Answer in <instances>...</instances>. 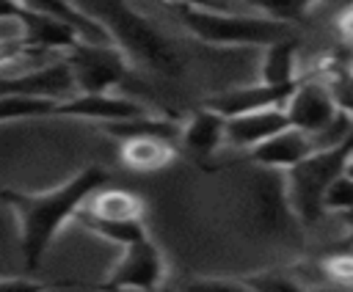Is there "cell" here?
I'll use <instances>...</instances> for the list:
<instances>
[{"label": "cell", "mask_w": 353, "mask_h": 292, "mask_svg": "<svg viewBox=\"0 0 353 292\" xmlns=\"http://www.w3.org/2000/svg\"><path fill=\"white\" fill-rule=\"evenodd\" d=\"M350 160H353V135L336 146L314 149L306 160H301L295 168L287 171V179H284L287 204L303 223L320 220L323 193L336 176L345 174Z\"/></svg>", "instance_id": "cell-4"}, {"label": "cell", "mask_w": 353, "mask_h": 292, "mask_svg": "<svg viewBox=\"0 0 353 292\" xmlns=\"http://www.w3.org/2000/svg\"><path fill=\"white\" fill-rule=\"evenodd\" d=\"M69 3L80 8L88 19H94L108 33L110 44L119 47L130 61H138L165 74H179L182 63L171 41L149 19H143L127 0H69Z\"/></svg>", "instance_id": "cell-2"}, {"label": "cell", "mask_w": 353, "mask_h": 292, "mask_svg": "<svg viewBox=\"0 0 353 292\" xmlns=\"http://www.w3.org/2000/svg\"><path fill=\"white\" fill-rule=\"evenodd\" d=\"M251 292H303V286L287 275V273H276V270H268V273H251V275H243L240 278Z\"/></svg>", "instance_id": "cell-22"}, {"label": "cell", "mask_w": 353, "mask_h": 292, "mask_svg": "<svg viewBox=\"0 0 353 292\" xmlns=\"http://www.w3.org/2000/svg\"><path fill=\"white\" fill-rule=\"evenodd\" d=\"M0 292H47V286L33 278H0Z\"/></svg>", "instance_id": "cell-26"}, {"label": "cell", "mask_w": 353, "mask_h": 292, "mask_svg": "<svg viewBox=\"0 0 353 292\" xmlns=\"http://www.w3.org/2000/svg\"><path fill=\"white\" fill-rule=\"evenodd\" d=\"M74 220H77L80 226H85L91 234H97V237H102V240H108V242H116V245H121V248H127V245H132V242L149 237L143 220H105V218H94V215L83 212V207H80V212L74 215Z\"/></svg>", "instance_id": "cell-19"}, {"label": "cell", "mask_w": 353, "mask_h": 292, "mask_svg": "<svg viewBox=\"0 0 353 292\" xmlns=\"http://www.w3.org/2000/svg\"><path fill=\"white\" fill-rule=\"evenodd\" d=\"M182 292H251L243 281H223V278H193L182 286Z\"/></svg>", "instance_id": "cell-24"}, {"label": "cell", "mask_w": 353, "mask_h": 292, "mask_svg": "<svg viewBox=\"0 0 353 292\" xmlns=\"http://www.w3.org/2000/svg\"><path fill=\"white\" fill-rule=\"evenodd\" d=\"M301 83V80H298ZM298 83L290 85H268V83H256V85H245V88H232V91H221L204 99V107L221 113L223 118H234V116H245V113H256V110H270V107H284L292 96V91L298 88Z\"/></svg>", "instance_id": "cell-8"}, {"label": "cell", "mask_w": 353, "mask_h": 292, "mask_svg": "<svg viewBox=\"0 0 353 292\" xmlns=\"http://www.w3.org/2000/svg\"><path fill=\"white\" fill-rule=\"evenodd\" d=\"M163 3H165V6H168V3H188V6H201V8H212V6L207 3V0H163Z\"/></svg>", "instance_id": "cell-27"}, {"label": "cell", "mask_w": 353, "mask_h": 292, "mask_svg": "<svg viewBox=\"0 0 353 292\" xmlns=\"http://www.w3.org/2000/svg\"><path fill=\"white\" fill-rule=\"evenodd\" d=\"M245 6L256 8V11H265L270 19H279V22H295L306 14V8L314 3V0H243Z\"/></svg>", "instance_id": "cell-21"}, {"label": "cell", "mask_w": 353, "mask_h": 292, "mask_svg": "<svg viewBox=\"0 0 353 292\" xmlns=\"http://www.w3.org/2000/svg\"><path fill=\"white\" fill-rule=\"evenodd\" d=\"M63 61L72 69L77 94H110V88H116L130 72V58L119 47L83 39L66 50Z\"/></svg>", "instance_id": "cell-5"}, {"label": "cell", "mask_w": 353, "mask_h": 292, "mask_svg": "<svg viewBox=\"0 0 353 292\" xmlns=\"http://www.w3.org/2000/svg\"><path fill=\"white\" fill-rule=\"evenodd\" d=\"M108 171L102 165H85L63 185L28 193V190H0V204H6L19 220V248L25 270H39L44 253L50 251L58 231L80 212V207L108 185Z\"/></svg>", "instance_id": "cell-1"}, {"label": "cell", "mask_w": 353, "mask_h": 292, "mask_svg": "<svg viewBox=\"0 0 353 292\" xmlns=\"http://www.w3.org/2000/svg\"><path fill=\"white\" fill-rule=\"evenodd\" d=\"M165 278V262L160 248L146 237L124 248L119 264L110 270L105 281L97 284V289L119 292V289H138V292H154Z\"/></svg>", "instance_id": "cell-6"}, {"label": "cell", "mask_w": 353, "mask_h": 292, "mask_svg": "<svg viewBox=\"0 0 353 292\" xmlns=\"http://www.w3.org/2000/svg\"><path fill=\"white\" fill-rule=\"evenodd\" d=\"M179 140L196 157H210L226 140V118L221 113L210 110V107H201L199 113H193L188 118V124L182 127Z\"/></svg>", "instance_id": "cell-13"}, {"label": "cell", "mask_w": 353, "mask_h": 292, "mask_svg": "<svg viewBox=\"0 0 353 292\" xmlns=\"http://www.w3.org/2000/svg\"><path fill=\"white\" fill-rule=\"evenodd\" d=\"M119 157L127 168L152 174V171L168 168L171 160L176 157V149H174V140H165V138H130V140H121Z\"/></svg>", "instance_id": "cell-14"}, {"label": "cell", "mask_w": 353, "mask_h": 292, "mask_svg": "<svg viewBox=\"0 0 353 292\" xmlns=\"http://www.w3.org/2000/svg\"><path fill=\"white\" fill-rule=\"evenodd\" d=\"M287 127H290V121H287L284 107L234 116V118H226V143L240 146V149H254Z\"/></svg>", "instance_id": "cell-12"}, {"label": "cell", "mask_w": 353, "mask_h": 292, "mask_svg": "<svg viewBox=\"0 0 353 292\" xmlns=\"http://www.w3.org/2000/svg\"><path fill=\"white\" fill-rule=\"evenodd\" d=\"M345 174H347V176H353V160L347 163V168H345Z\"/></svg>", "instance_id": "cell-28"}, {"label": "cell", "mask_w": 353, "mask_h": 292, "mask_svg": "<svg viewBox=\"0 0 353 292\" xmlns=\"http://www.w3.org/2000/svg\"><path fill=\"white\" fill-rule=\"evenodd\" d=\"M295 50H298V39H281L270 47H265V58H262V83L268 85H290L298 83L295 74Z\"/></svg>", "instance_id": "cell-18"}, {"label": "cell", "mask_w": 353, "mask_h": 292, "mask_svg": "<svg viewBox=\"0 0 353 292\" xmlns=\"http://www.w3.org/2000/svg\"><path fill=\"white\" fill-rule=\"evenodd\" d=\"M61 99L47 96H22V94H0V124L22 121V118H47L55 116Z\"/></svg>", "instance_id": "cell-20"}, {"label": "cell", "mask_w": 353, "mask_h": 292, "mask_svg": "<svg viewBox=\"0 0 353 292\" xmlns=\"http://www.w3.org/2000/svg\"><path fill=\"white\" fill-rule=\"evenodd\" d=\"M17 3H22L25 8H30V11H36V14H47V17H55V19L66 22V25H72V28L80 33L83 41L110 44L108 33H105L94 19H88L80 8H74L69 0H17Z\"/></svg>", "instance_id": "cell-16"}, {"label": "cell", "mask_w": 353, "mask_h": 292, "mask_svg": "<svg viewBox=\"0 0 353 292\" xmlns=\"http://www.w3.org/2000/svg\"><path fill=\"white\" fill-rule=\"evenodd\" d=\"M312 152H314L312 138H309L306 132L295 129V127H287V129L276 132L273 138L262 140L259 146L248 149V160L256 163V165H265V168L290 171V168H295L301 160H306Z\"/></svg>", "instance_id": "cell-11"}, {"label": "cell", "mask_w": 353, "mask_h": 292, "mask_svg": "<svg viewBox=\"0 0 353 292\" xmlns=\"http://www.w3.org/2000/svg\"><path fill=\"white\" fill-rule=\"evenodd\" d=\"M323 212H353V176H336L323 193Z\"/></svg>", "instance_id": "cell-23"}, {"label": "cell", "mask_w": 353, "mask_h": 292, "mask_svg": "<svg viewBox=\"0 0 353 292\" xmlns=\"http://www.w3.org/2000/svg\"><path fill=\"white\" fill-rule=\"evenodd\" d=\"M284 113H287L290 127H295L306 135H317L336 118L339 105H336L328 83L301 80L298 88L292 91L290 102L284 105Z\"/></svg>", "instance_id": "cell-7"}, {"label": "cell", "mask_w": 353, "mask_h": 292, "mask_svg": "<svg viewBox=\"0 0 353 292\" xmlns=\"http://www.w3.org/2000/svg\"><path fill=\"white\" fill-rule=\"evenodd\" d=\"M174 17L204 44L218 47H270L281 39L295 36L290 22L270 17H240L223 8H201L188 3H168Z\"/></svg>", "instance_id": "cell-3"}, {"label": "cell", "mask_w": 353, "mask_h": 292, "mask_svg": "<svg viewBox=\"0 0 353 292\" xmlns=\"http://www.w3.org/2000/svg\"><path fill=\"white\" fill-rule=\"evenodd\" d=\"M3 25H8V22H0V28H3Z\"/></svg>", "instance_id": "cell-29"}, {"label": "cell", "mask_w": 353, "mask_h": 292, "mask_svg": "<svg viewBox=\"0 0 353 292\" xmlns=\"http://www.w3.org/2000/svg\"><path fill=\"white\" fill-rule=\"evenodd\" d=\"M328 275L342 284H353V256H336L328 262Z\"/></svg>", "instance_id": "cell-25"}, {"label": "cell", "mask_w": 353, "mask_h": 292, "mask_svg": "<svg viewBox=\"0 0 353 292\" xmlns=\"http://www.w3.org/2000/svg\"><path fill=\"white\" fill-rule=\"evenodd\" d=\"M83 212L105 220H143V201L130 190H97L85 204Z\"/></svg>", "instance_id": "cell-17"}, {"label": "cell", "mask_w": 353, "mask_h": 292, "mask_svg": "<svg viewBox=\"0 0 353 292\" xmlns=\"http://www.w3.org/2000/svg\"><path fill=\"white\" fill-rule=\"evenodd\" d=\"M0 94H22V96H47V99H69L77 94L69 63L61 58L55 63L39 66L22 74H0Z\"/></svg>", "instance_id": "cell-9"}, {"label": "cell", "mask_w": 353, "mask_h": 292, "mask_svg": "<svg viewBox=\"0 0 353 292\" xmlns=\"http://www.w3.org/2000/svg\"><path fill=\"white\" fill-rule=\"evenodd\" d=\"M102 132H108L110 138H119V140H130V138H165V140H174L182 135L179 124L168 116H152V113H143V116H135V118H121V121H105L99 124Z\"/></svg>", "instance_id": "cell-15"}, {"label": "cell", "mask_w": 353, "mask_h": 292, "mask_svg": "<svg viewBox=\"0 0 353 292\" xmlns=\"http://www.w3.org/2000/svg\"><path fill=\"white\" fill-rule=\"evenodd\" d=\"M149 113L141 102L116 96V94H74L69 99H61L55 107V116H72V118H88V121H121Z\"/></svg>", "instance_id": "cell-10"}]
</instances>
